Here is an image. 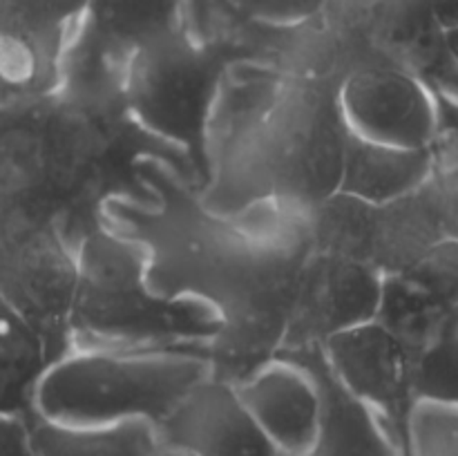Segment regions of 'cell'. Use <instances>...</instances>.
<instances>
[{"instance_id": "cell-13", "label": "cell", "mask_w": 458, "mask_h": 456, "mask_svg": "<svg viewBox=\"0 0 458 456\" xmlns=\"http://www.w3.org/2000/svg\"><path fill=\"white\" fill-rule=\"evenodd\" d=\"M277 356L304 367L322 396V418L316 441L298 456H403L401 447L378 416L340 384L320 347L293 349Z\"/></svg>"}, {"instance_id": "cell-9", "label": "cell", "mask_w": 458, "mask_h": 456, "mask_svg": "<svg viewBox=\"0 0 458 456\" xmlns=\"http://www.w3.org/2000/svg\"><path fill=\"white\" fill-rule=\"evenodd\" d=\"M85 7L88 0H0V76L18 97L56 89Z\"/></svg>"}, {"instance_id": "cell-22", "label": "cell", "mask_w": 458, "mask_h": 456, "mask_svg": "<svg viewBox=\"0 0 458 456\" xmlns=\"http://www.w3.org/2000/svg\"><path fill=\"white\" fill-rule=\"evenodd\" d=\"M0 456H36L30 418L0 414Z\"/></svg>"}, {"instance_id": "cell-18", "label": "cell", "mask_w": 458, "mask_h": 456, "mask_svg": "<svg viewBox=\"0 0 458 456\" xmlns=\"http://www.w3.org/2000/svg\"><path fill=\"white\" fill-rule=\"evenodd\" d=\"M411 387L416 402L458 410V316L411 362Z\"/></svg>"}, {"instance_id": "cell-20", "label": "cell", "mask_w": 458, "mask_h": 456, "mask_svg": "<svg viewBox=\"0 0 458 456\" xmlns=\"http://www.w3.org/2000/svg\"><path fill=\"white\" fill-rule=\"evenodd\" d=\"M401 275L411 277L434 298L458 311V237L438 241L410 271Z\"/></svg>"}, {"instance_id": "cell-10", "label": "cell", "mask_w": 458, "mask_h": 456, "mask_svg": "<svg viewBox=\"0 0 458 456\" xmlns=\"http://www.w3.org/2000/svg\"><path fill=\"white\" fill-rule=\"evenodd\" d=\"M155 429L161 454L284 456L217 374L206 376Z\"/></svg>"}, {"instance_id": "cell-17", "label": "cell", "mask_w": 458, "mask_h": 456, "mask_svg": "<svg viewBox=\"0 0 458 456\" xmlns=\"http://www.w3.org/2000/svg\"><path fill=\"white\" fill-rule=\"evenodd\" d=\"M456 316L458 311L434 298L411 277H383V293L374 320L403 344L411 362L445 331Z\"/></svg>"}, {"instance_id": "cell-26", "label": "cell", "mask_w": 458, "mask_h": 456, "mask_svg": "<svg viewBox=\"0 0 458 456\" xmlns=\"http://www.w3.org/2000/svg\"><path fill=\"white\" fill-rule=\"evenodd\" d=\"M161 456H182V454H161Z\"/></svg>"}, {"instance_id": "cell-4", "label": "cell", "mask_w": 458, "mask_h": 456, "mask_svg": "<svg viewBox=\"0 0 458 456\" xmlns=\"http://www.w3.org/2000/svg\"><path fill=\"white\" fill-rule=\"evenodd\" d=\"M210 374L199 349H70L40 378L34 414L76 427L130 420L157 427Z\"/></svg>"}, {"instance_id": "cell-21", "label": "cell", "mask_w": 458, "mask_h": 456, "mask_svg": "<svg viewBox=\"0 0 458 456\" xmlns=\"http://www.w3.org/2000/svg\"><path fill=\"white\" fill-rule=\"evenodd\" d=\"M329 0H237V12L253 25L289 30L320 18Z\"/></svg>"}, {"instance_id": "cell-23", "label": "cell", "mask_w": 458, "mask_h": 456, "mask_svg": "<svg viewBox=\"0 0 458 456\" xmlns=\"http://www.w3.org/2000/svg\"><path fill=\"white\" fill-rule=\"evenodd\" d=\"M443 43H445V49L452 56V61L458 65V25H452L447 27V30H443Z\"/></svg>"}, {"instance_id": "cell-6", "label": "cell", "mask_w": 458, "mask_h": 456, "mask_svg": "<svg viewBox=\"0 0 458 456\" xmlns=\"http://www.w3.org/2000/svg\"><path fill=\"white\" fill-rule=\"evenodd\" d=\"M380 293L383 275L369 264L311 249L300 271L277 353L320 347L334 334L371 322L378 313Z\"/></svg>"}, {"instance_id": "cell-14", "label": "cell", "mask_w": 458, "mask_h": 456, "mask_svg": "<svg viewBox=\"0 0 458 456\" xmlns=\"http://www.w3.org/2000/svg\"><path fill=\"white\" fill-rule=\"evenodd\" d=\"M432 179V148H398L347 134L340 195L383 206L414 195Z\"/></svg>"}, {"instance_id": "cell-11", "label": "cell", "mask_w": 458, "mask_h": 456, "mask_svg": "<svg viewBox=\"0 0 458 456\" xmlns=\"http://www.w3.org/2000/svg\"><path fill=\"white\" fill-rule=\"evenodd\" d=\"M182 27L179 0H88L63 54V67L94 79L123 80L130 54Z\"/></svg>"}, {"instance_id": "cell-12", "label": "cell", "mask_w": 458, "mask_h": 456, "mask_svg": "<svg viewBox=\"0 0 458 456\" xmlns=\"http://www.w3.org/2000/svg\"><path fill=\"white\" fill-rule=\"evenodd\" d=\"M242 405L284 456L309 450L322 418V396L304 367L271 358L233 383Z\"/></svg>"}, {"instance_id": "cell-8", "label": "cell", "mask_w": 458, "mask_h": 456, "mask_svg": "<svg viewBox=\"0 0 458 456\" xmlns=\"http://www.w3.org/2000/svg\"><path fill=\"white\" fill-rule=\"evenodd\" d=\"M338 106L352 134L398 148H432L437 98L420 76L396 65H367L338 83Z\"/></svg>"}, {"instance_id": "cell-19", "label": "cell", "mask_w": 458, "mask_h": 456, "mask_svg": "<svg viewBox=\"0 0 458 456\" xmlns=\"http://www.w3.org/2000/svg\"><path fill=\"white\" fill-rule=\"evenodd\" d=\"M407 456H458V410L416 402Z\"/></svg>"}, {"instance_id": "cell-1", "label": "cell", "mask_w": 458, "mask_h": 456, "mask_svg": "<svg viewBox=\"0 0 458 456\" xmlns=\"http://www.w3.org/2000/svg\"><path fill=\"white\" fill-rule=\"evenodd\" d=\"M143 197L114 195L103 222L141 246L155 293L192 300L217 316L213 374L228 383L276 358L311 240L307 215L267 206L224 217L201 204L173 165L139 161Z\"/></svg>"}, {"instance_id": "cell-15", "label": "cell", "mask_w": 458, "mask_h": 456, "mask_svg": "<svg viewBox=\"0 0 458 456\" xmlns=\"http://www.w3.org/2000/svg\"><path fill=\"white\" fill-rule=\"evenodd\" d=\"M54 358L43 334L0 293V414L34 416V393Z\"/></svg>"}, {"instance_id": "cell-24", "label": "cell", "mask_w": 458, "mask_h": 456, "mask_svg": "<svg viewBox=\"0 0 458 456\" xmlns=\"http://www.w3.org/2000/svg\"><path fill=\"white\" fill-rule=\"evenodd\" d=\"M18 98H21V97H18V94L13 92L12 88H9L7 80H4L3 76H0V107L12 106V103H16Z\"/></svg>"}, {"instance_id": "cell-2", "label": "cell", "mask_w": 458, "mask_h": 456, "mask_svg": "<svg viewBox=\"0 0 458 456\" xmlns=\"http://www.w3.org/2000/svg\"><path fill=\"white\" fill-rule=\"evenodd\" d=\"M338 83L258 58L233 61L206 123L201 204L224 217L267 206L307 215L334 197L349 134Z\"/></svg>"}, {"instance_id": "cell-7", "label": "cell", "mask_w": 458, "mask_h": 456, "mask_svg": "<svg viewBox=\"0 0 458 456\" xmlns=\"http://www.w3.org/2000/svg\"><path fill=\"white\" fill-rule=\"evenodd\" d=\"M320 349L340 384L378 416L403 456H407L416 398L411 360L403 344L371 320L334 334Z\"/></svg>"}, {"instance_id": "cell-25", "label": "cell", "mask_w": 458, "mask_h": 456, "mask_svg": "<svg viewBox=\"0 0 458 456\" xmlns=\"http://www.w3.org/2000/svg\"><path fill=\"white\" fill-rule=\"evenodd\" d=\"M447 195H450L452 208H454V213H456V217H458V190H454V192H447Z\"/></svg>"}, {"instance_id": "cell-3", "label": "cell", "mask_w": 458, "mask_h": 456, "mask_svg": "<svg viewBox=\"0 0 458 456\" xmlns=\"http://www.w3.org/2000/svg\"><path fill=\"white\" fill-rule=\"evenodd\" d=\"M76 277L67 331L70 349H199L217 338L219 320L192 300L155 293L141 246L106 222L94 224L74 249Z\"/></svg>"}, {"instance_id": "cell-16", "label": "cell", "mask_w": 458, "mask_h": 456, "mask_svg": "<svg viewBox=\"0 0 458 456\" xmlns=\"http://www.w3.org/2000/svg\"><path fill=\"white\" fill-rule=\"evenodd\" d=\"M36 456H161L157 429L143 420L76 427L30 416Z\"/></svg>"}, {"instance_id": "cell-5", "label": "cell", "mask_w": 458, "mask_h": 456, "mask_svg": "<svg viewBox=\"0 0 458 456\" xmlns=\"http://www.w3.org/2000/svg\"><path fill=\"white\" fill-rule=\"evenodd\" d=\"M237 58L233 49L197 43L179 27L143 43L125 63L121 97L130 119L188 156L199 182L210 107L224 72Z\"/></svg>"}]
</instances>
